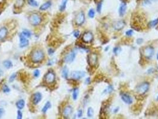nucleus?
I'll use <instances>...</instances> for the list:
<instances>
[{
	"label": "nucleus",
	"instance_id": "nucleus-1",
	"mask_svg": "<svg viewBox=\"0 0 158 119\" xmlns=\"http://www.w3.org/2000/svg\"><path fill=\"white\" fill-rule=\"evenodd\" d=\"M45 54L41 49H36L33 51L31 54V59L35 63H38L44 59Z\"/></svg>",
	"mask_w": 158,
	"mask_h": 119
},
{
	"label": "nucleus",
	"instance_id": "nucleus-2",
	"mask_svg": "<svg viewBox=\"0 0 158 119\" xmlns=\"http://www.w3.org/2000/svg\"><path fill=\"white\" fill-rule=\"evenodd\" d=\"M149 83L148 82H143L137 86L136 92L139 95H143L149 91Z\"/></svg>",
	"mask_w": 158,
	"mask_h": 119
},
{
	"label": "nucleus",
	"instance_id": "nucleus-3",
	"mask_svg": "<svg viewBox=\"0 0 158 119\" xmlns=\"http://www.w3.org/2000/svg\"><path fill=\"white\" fill-rule=\"evenodd\" d=\"M29 21L32 25L36 26L41 23L42 18L38 14L33 13L29 17Z\"/></svg>",
	"mask_w": 158,
	"mask_h": 119
},
{
	"label": "nucleus",
	"instance_id": "nucleus-4",
	"mask_svg": "<svg viewBox=\"0 0 158 119\" xmlns=\"http://www.w3.org/2000/svg\"><path fill=\"white\" fill-rule=\"evenodd\" d=\"M87 61L90 66H96L98 64V56L96 54H90L87 56Z\"/></svg>",
	"mask_w": 158,
	"mask_h": 119
},
{
	"label": "nucleus",
	"instance_id": "nucleus-5",
	"mask_svg": "<svg viewBox=\"0 0 158 119\" xmlns=\"http://www.w3.org/2000/svg\"><path fill=\"white\" fill-rule=\"evenodd\" d=\"M45 82L48 84L53 83L55 80V74L53 71H49L46 73L45 76Z\"/></svg>",
	"mask_w": 158,
	"mask_h": 119
},
{
	"label": "nucleus",
	"instance_id": "nucleus-6",
	"mask_svg": "<svg viewBox=\"0 0 158 119\" xmlns=\"http://www.w3.org/2000/svg\"><path fill=\"white\" fill-rule=\"evenodd\" d=\"M82 40L85 43H90L92 42L93 40V35L91 32H86L82 36Z\"/></svg>",
	"mask_w": 158,
	"mask_h": 119
},
{
	"label": "nucleus",
	"instance_id": "nucleus-7",
	"mask_svg": "<svg viewBox=\"0 0 158 119\" xmlns=\"http://www.w3.org/2000/svg\"><path fill=\"white\" fill-rule=\"evenodd\" d=\"M84 21H85V15L83 11H81L75 17V23L77 25L81 26L84 23Z\"/></svg>",
	"mask_w": 158,
	"mask_h": 119
},
{
	"label": "nucleus",
	"instance_id": "nucleus-8",
	"mask_svg": "<svg viewBox=\"0 0 158 119\" xmlns=\"http://www.w3.org/2000/svg\"><path fill=\"white\" fill-rule=\"evenodd\" d=\"M86 73L84 71H79V70H75L73 71L71 73V77L73 79L75 80H79L82 78H84L85 76Z\"/></svg>",
	"mask_w": 158,
	"mask_h": 119
},
{
	"label": "nucleus",
	"instance_id": "nucleus-9",
	"mask_svg": "<svg viewBox=\"0 0 158 119\" xmlns=\"http://www.w3.org/2000/svg\"><path fill=\"white\" fill-rule=\"evenodd\" d=\"M143 54L146 58H150L154 54V48L151 46L146 47L144 49Z\"/></svg>",
	"mask_w": 158,
	"mask_h": 119
},
{
	"label": "nucleus",
	"instance_id": "nucleus-10",
	"mask_svg": "<svg viewBox=\"0 0 158 119\" xmlns=\"http://www.w3.org/2000/svg\"><path fill=\"white\" fill-rule=\"evenodd\" d=\"M75 57H76V53L74 51H72L65 57V62L67 63H71L75 60Z\"/></svg>",
	"mask_w": 158,
	"mask_h": 119
},
{
	"label": "nucleus",
	"instance_id": "nucleus-11",
	"mask_svg": "<svg viewBox=\"0 0 158 119\" xmlns=\"http://www.w3.org/2000/svg\"><path fill=\"white\" fill-rule=\"evenodd\" d=\"M125 23L124 21L123 20H119L117 21L115 23H113V25H112V27H113V29L115 30V31H119L122 30L124 27H125Z\"/></svg>",
	"mask_w": 158,
	"mask_h": 119
},
{
	"label": "nucleus",
	"instance_id": "nucleus-12",
	"mask_svg": "<svg viewBox=\"0 0 158 119\" xmlns=\"http://www.w3.org/2000/svg\"><path fill=\"white\" fill-rule=\"evenodd\" d=\"M121 98L122 101L127 104H131L133 102L131 96L126 93H122L121 94Z\"/></svg>",
	"mask_w": 158,
	"mask_h": 119
},
{
	"label": "nucleus",
	"instance_id": "nucleus-13",
	"mask_svg": "<svg viewBox=\"0 0 158 119\" xmlns=\"http://www.w3.org/2000/svg\"><path fill=\"white\" fill-rule=\"evenodd\" d=\"M19 38H20V48H24V47H26L27 45L29 44V42L27 39L26 38L25 36L23 35V34L20 33V36H19Z\"/></svg>",
	"mask_w": 158,
	"mask_h": 119
},
{
	"label": "nucleus",
	"instance_id": "nucleus-14",
	"mask_svg": "<svg viewBox=\"0 0 158 119\" xmlns=\"http://www.w3.org/2000/svg\"><path fill=\"white\" fill-rule=\"evenodd\" d=\"M42 99V95L40 92H36L32 96V102L33 104L37 105L40 103V101Z\"/></svg>",
	"mask_w": 158,
	"mask_h": 119
},
{
	"label": "nucleus",
	"instance_id": "nucleus-15",
	"mask_svg": "<svg viewBox=\"0 0 158 119\" xmlns=\"http://www.w3.org/2000/svg\"><path fill=\"white\" fill-rule=\"evenodd\" d=\"M73 112V108L71 105H67L64 108L62 115L65 118H68Z\"/></svg>",
	"mask_w": 158,
	"mask_h": 119
},
{
	"label": "nucleus",
	"instance_id": "nucleus-16",
	"mask_svg": "<svg viewBox=\"0 0 158 119\" xmlns=\"http://www.w3.org/2000/svg\"><path fill=\"white\" fill-rule=\"evenodd\" d=\"M127 10V4L125 2H122L120 4L118 9V13L120 17H122L124 16Z\"/></svg>",
	"mask_w": 158,
	"mask_h": 119
},
{
	"label": "nucleus",
	"instance_id": "nucleus-17",
	"mask_svg": "<svg viewBox=\"0 0 158 119\" xmlns=\"http://www.w3.org/2000/svg\"><path fill=\"white\" fill-rule=\"evenodd\" d=\"M8 29L6 27H2L0 29V40H3L7 36Z\"/></svg>",
	"mask_w": 158,
	"mask_h": 119
},
{
	"label": "nucleus",
	"instance_id": "nucleus-18",
	"mask_svg": "<svg viewBox=\"0 0 158 119\" xmlns=\"http://www.w3.org/2000/svg\"><path fill=\"white\" fill-rule=\"evenodd\" d=\"M51 5L52 4L51 1H47V2L43 4L40 6L39 8L40 10H41V11H45V10H48V8H49L51 7Z\"/></svg>",
	"mask_w": 158,
	"mask_h": 119
},
{
	"label": "nucleus",
	"instance_id": "nucleus-19",
	"mask_svg": "<svg viewBox=\"0 0 158 119\" xmlns=\"http://www.w3.org/2000/svg\"><path fill=\"white\" fill-rule=\"evenodd\" d=\"M24 105H25V101L24 99H21L20 100L18 101L16 103V107H17L18 109L22 110L24 108Z\"/></svg>",
	"mask_w": 158,
	"mask_h": 119
},
{
	"label": "nucleus",
	"instance_id": "nucleus-20",
	"mask_svg": "<svg viewBox=\"0 0 158 119\" xmlns=\"http://www.w3.org/2000/svg\"><path fill=\"white\" fill-rule=\"evenodd\" d=\"M62 76L64 79H68V69L66 66H64L62 70Z\"/></svg>",
	"mask_w": 158,
	"mask_h": 119
},
{
	"label": "nucleus",
	"instance_id": "nucleus-21",
	"mask_svg": "<svg viewBox=\"0 0 158 119\" xmlns=\"http://www.w3.org/2000/svg\"><path fill=\"white\" fill-rule=\"evenodd\" d=\"M2 64H3V66L7 69H10L13 67V63L10 60H5L3 61Z\"/></svg>",
	"mask_w": 158,
	"mask_h": 119
},
{
	"label": "nucleus",
	"instance_id": "nucleus-22",
	"mask_svg": "<svg viewBox=\"0 0 158 119\" xmlns=\"http://www.w3.org/2000/svg\"><path fill=\"white\" fill-rule=\"evenodd\" d=\"M68 0H62L61 5L60 6V11H64L66 10L67 7V4Z\"/></svg>",
	"mask_w": 158,
	"mask_h": 119
},
{
	"label": "nucleus",
	"instance_id": "nucleus-23",
	"mask_svg": "<svg viewBox=\"0 0 158 119\" xmlns=\"http://www.w3.org/2000/svg\"><path fill=\"white\" fill-rule=\"evenodd\" d=\"M51 107V104L50 102H46V103L45 104V105L44 106V107H43L42 109V112H43L44 113H45Z\"/></svg>",
	"mask_w": 158,
	"mask_h": 119
},
{
	"label": "nucleus",
	"instance_id": "nucleus-24",
	"mask_svg": "<svg viewBox=\"0 0 158 119\" xmlns=\"http://www.w3.org/2000/svg\"><path fill=\"white\" fill-rule=\"evenodd\" d=\"M79 90L78 88H75L74 89L73 91V99H74V101L77 100L78 98V96H79Z\"/></svg>",
	"mask_w": 158,
	"mask_h": 119
},
{
	"label": "nucleus",
	"instance_id": "nucleus-25",
	"mask_svg": "<svg viewBox=\"0 0 158 119\" xmlns=\"http://www.w3.org/2000/svg\"><path fill=\"white\" fill-rule=\"evenodd\" d=\"M24 4V0H17L14 4L15 8H21Z\"/></svg>",
	"mask_w": 158,
	"mask_h": 119
},
{
	"label": "nucleus",
	"instance_id": "nucleus-26",
	"mask_svg": "<svg viewBox=\"0 0 158 119\" xmlns=\"http://www.w3.org/2000/svg\"><path fill=\"white\" fill-rule=\"evenodd\" d=\"M113 91V86L111 85H109V86H108L105 90H104V92H103V94H110V93H111Z\"/></svg>",
	"mask_w": 158,
	"mask_h": 119
},
{
	"label": "nucleus",
	"instance_id": "nucleus-27",
	"mask_svg": "<svg viewBox=\"0 0 158 119\" xmlns=\"http://www.w3.org/2000/svg\"><path fill=\"white\" fill-rule=\"evenodd\" d=\"M27 3L32 7H36L38 6V3L35 0H27Z\"/></svg>",
	"mask_w": 158,
	"mask_h": 119
},
{
	"label": "nucleus",
	"instance_id": "nucleus-28",
	"mask_svg": "<svg viewBox=\"0 0 158 119\" xmlns=\"http://www.w3.org/2000/svg\"><path fill=\"white\" fill-rule=\"evenodd\" d=\"M93 114H94L93 109L92 107H89L87 111V117H89V118H91V117H92L93 116Z\"/></svg>",
	"mask_w": 158,
	"mask_h": 119
},
{
	"label": "nucleus",
	"instance_id": "nucleus-29",
	"mask_svg": "<svg viewBox=\"0 0 158 119\" xmlns=\"http://www.w3.org/2000/svg\"><path fill=\"white\" fill-rule=\"evenodd\" d=\"M158 24V19H155L153 20H151L149 23V26L150 27H154L156 26V25Z\"/></svg>",
	"mask_w": 158,
	"mask_h": 119
},
{
	"label": "nucleus",
	"instance_id": "nucleus-30",
	"mask_svg": "<svg viewBox=\"0 0 158 119\" xmlns=\"http://www.w3.org/2000/svg\"><path fill=\"white\" fill-rule=\"evenodd\" d=\"M22 34H23L24 36H25L26 38H30L31 36V35H32L31 32L27 29L23 30V32H22Z\"/></svg>",
	"mask_w": 158,
	"mask_h": 119
},
{
	"label": "nucleus",
	"instance_id": "nucleus-31",
	"mask_svg": "<svg viewBox=\"0 0 158 119\" xmlns=\"http://www.w3.org/2000/svg\"><path fill=\"white\" fill-rule=\"evenodd\" d=\"M88 16L90 18H91V19H93V18L95 17V11L94 9L93 8H91L90 9L89 11L88 12Z\"/></svg>",
	"mask_w": 158,
	"mask_h": 119
},
{
	"label": "nucleus",
	"instance_id": "nucleus-32",
	"mask_svg": "<svg viewBox=\"0 0 158 119\" xmlns=\"http://www.w3.org/2000/svg\"><path fill=\"white\" fill-rule=\"evenodd\" d=\"M102 1H100L98 3L97 7H96V11L98 13H100L102 10Z\"/></svg>",
	"mask_w": 158,
	"mask_h": 119
},
{
	"label": "nucleus",
	"instance_id": "nucleus-33",
	"mask_svg": "<svg viewBox=\"0 0 158 119\" xmlns=\"http://www.w3.org/2000/svg\"><path fill=\"white\" fill-rule=\"evenodd\" d=\"M2 91H3L4 93H6V94L10 92V87H9L7 85H4L2 86Z\"/></svg>",
	"mask_w": 158,
	"mask_h": 119
},
{
	"label": "nucleus",
	"instance_id": "nucleus-34",
	"mask_svg": "<svg viewBox=\"0 0 158 119\" xmlns=\"http://www.w3.org/2000/svg\"><path fill=\"white\" fill-rule=\"evenodd\" d=\"M17 76V74L15 73H13L12 74H11V76H10V78H9V82H10V83H11V82H13V81L14 80V79H15V78H16Z\"/></svg>",
	"mask_w": 158,
	"mask_h": 119
},
{
	"label": "nucleus",
	"instance_id": "nucleus-35",
	"mask_svg": "<svg viewBox=\"0 0 158 119\" xmlns=\"http://www.w3.org/2000/svg\"><path fill=\"white\" fill-rule=\"evenodd\" d=\"M121 49L120 48V47H115V48L113 49V53L115 55H118V54L121 52Z\"/></svg>",
	"mask_w": 158,
	"mask_h": 119
},
{
	"label": "nucleus",
	"instance_id": "nucleus-36",
	"mask_svg": "<svg viewBox=\"0 0 158 119\" xmlns=\"http://www.w3.org/2000/svg\"><path fill=\"white\" fill-rule=\"evenodd\" d=\"M133 33H134V32H133V30L131 29L128 30V31L125 32V35L127 36H131L132 35H133Z\"/></svg>",
	"mask_w": 158,
	"mask_h": 119
},
{
	"label": "nucleus",
	"instance_id": "nucleus-37",
	"mask_svg": "<svg viewBox=\"0 0 158 119\" xmlns=\"http://www.w3.org/2000/svg\"><path fill=\"white\" fill-rule=\"evenodd\" d=\"M33 75L35 77V78H38L39 76H40V71L39 70H35V71H34V73H33Z\"/></svg>",
	"mask_w": 158,
	"mask_h": 119
},
{
	"label": "nucleus",
	"instance_id": "nucleus-38",
	"mask_svg": "<svg viewBox=\"0 0 158 119\" xmlns=\"http://www.w3.org/2000/svg\"><path fill=\"white\" fill-rule=\"evenodd\" d=\"M23 117V114L20 110H18L17 111V119H22Z\"/></svg>",
	"mask_w": 158,
	"mask_h": 119
},
{
	"label": "nucleus",
	"instance_id": "nucleus-39",
	"mask_svg": "<svg viewBox=\"0 0 158 119\" xmlns=\"http://www.w3.org/2000/svg\"><path fill=\"white\" fill-rule=\"evenodd\" d=\"M82 116H83V110L82 109H80L77 112V117L79 118H81Z\"/></svg>",
	"mask_w": 158,
	"mask_h": 119
},
{
	"label": "nucleus",
	"instance_id": "nucleus-40",
	"mask_svg": "<svg viewBox=\"0 0 158 119\" xmlns=\"http://www.w3.org/2000/svg\"><path fill=\"white\" fill-rule=\"evenodd\" d=\"M80 36V32L79 31H75V32H74V36L76 38H78Z\"/></svg>",
	"mask_w": 158,
	"mask_h": 119
},
{
	"label": "nucleus",
	"instance_id": "nucleus-41",
	"mask_svg": "<svg viewBox=\"0 0 158 119\" xmlns=\"http://www.w3.org/2000/svg\"><path fill=\"white\" fill-rule=\"evenodd\" d=\"M136 42L138 45H140V44H142L143 42V40L142 38H138Z\"/></svg>",
	"mask_w": 158,
	"mask_h": 119
},
{
	"label": "nucleus",
	"instance_id": "nucleus-42",
	"mask_svg": "<svg viewBox=\"0 0 158 119\" xmlns=\"http://www.w3.org/2000/svg\"><path fill=\"white\" fill-rule=\"evenodd\" d=\"M4 114V110L2 108H0V118L2 117V116H3Z\"/></svg>",
	"mask_w": 158,
	"mask_h": 119
},
{
	"label": "nucleus",
	"instance_id": "nucleus-43",
	"mask_svg": "<svg viewBox=\"0 0 158 119\" xmlns=\"http://www.w3.org/2000/svg\"><path fill=\"white\" fill-rule=\"evenodd\" d=\"M54 50H53V49H52V48H49V49H48V54H49V55H50V56H51V55H53V53H54Z\"/></svg>",
	"mask_w": 158,
	"mask_h": 119
},
{
	"label": "nucleus",
	"instance_id": "nucleus-44",
	"mask_svg": "<svg viewBox=\"0 0 158 119\" xmlns=\"http://www.w3.org/2000/svg\"><path fill=\"white\" fill-rule=\"evenodd\" d=\"M85 83L86 84H89V83H90V78H87V79H86Z\"/></svg>",
	"mask_w": 158,
	"mask_h": 119
},
{
	"label": "nucleus",
	"instance_id": "nucleus-45",
	"mask_svg": "<svg viewBox=\"0 0 158 119\" xmlns=\"http://www.w3.org/2000/svg\"><path fill=\"white\" fill-rule=\"evenodd\" d=\"M119 111V107H117V108H115L114 110H113V113H116V112H117Z\"/></svg>",
	"mask_w": 158,
	"mask_h": 119
},
{
	"label": "nucleus",
	"instance_id": "nucleus-46",
	"mask_svg": "<svg viewBox=\"0 0 158 119\" xmlns=\"http://www.w3.org/2000/svg\"><path fill=\"white\" fill-rule=\"evenodd\" d=\"M3 71H2V70H1V69H0V77L1 76H2V75H3Z\"/></svg>",
	"mask_w": 158,
	"mask_h": 119
},
{
	"label": "nucleus",
	"instance_id": "nucleus-47",
	"mask_svg": "<svg viewBox=\"0 0 158 119\" xmlns=\"http://www.w3.org/2000/svg\"><path fill=\"white\" fill-rule=\"evenodd\" d=\"M156 58H157V60H158V53L157 54V56H156Z\"/></svg>",
	"mask_w": 158,
	"mask_h": 119
},
{
	"label": "nucleus",
	"instance_id": "nucleus-48",
	"mask_svg": "<svg viewBox=\"0 0 158 119\" xmlns=\"http://www.w3.org/2000/svg\"><path fill=\"white\" fill-rule=\"evenodd\" d=\"M157 99L158 100V98H157Z\"/></svg>",
	"mask_w": 158,
	"mask_h": 119
}]
</instances>
